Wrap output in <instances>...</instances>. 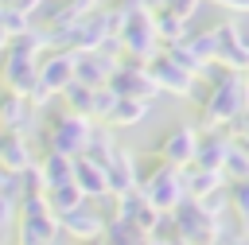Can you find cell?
Masks as SVG:
<instances>
[{
    "mask_svg": "<svg viewBox=\"0 0 249 245\" xmlns=\"http://www.w3.org/2000/svg\"><path fill=\"white\" fill-rule=\"evenodd\" d=\"M249 113V86L241 74H226L218 86H206V101L198 105V121L195 128L206 136V132H218V128H233L241 117Z\"/></svg>",
    "mask_w": 249,
    "mask_h": 245,
    "instance_id": "obj_1",
    "label": "cell"
},
{
    "mask_svg": "<svg viewBox=\"0 0 249 245\" xmlns=\"http://www.w3.org/2000/svg\"><path fill=\"white\" fill-rule=\"evenodd\" d=\"M140 194H144V202L156 206L160 214H175L179 202L187 198L179 167H171V163H163V159L140 163Z\"/></svg>",
    "mask_w": 249,
    "mask_h": 245,
    "instance_id": "obj_2",
    "label": "cell"
},
{
    "mask_svg": "<svg viewBox=\"0 0 249 245\" xmlns=\"http://www.w3.org/2000/svg\"><path fill=\"white\" fill-rule=\"evenodd\" d=\"M89 128H93V121H82V117H70V113H54V117L39 128L35 140L43 144V152H54V156L78 159V156H86Z\"/></svg>",
    "mask_w": 249,
    "mask_h": 245,
    "instance_id": "obj_3",
    "label": "cell"
},
{
    "mask_svg": "<svg viewBox=\"0 0 249 245\" xmlns=\"http://www.w3.org/2000/svg\"><path fill=\"white\" fill-rule=\"evenodd\" d=\"M62 233L47 194H27L19 202V222H16V245H54Z\"/></svg>",
    "mask_w": 249,
    "mask_h": 245,
    "instance_id": "obj_4",
    "label": "cell"
},
{
    "mask_svg": "<svg viewBox=\"0 0 249 245\" xmlns=\"http://www.w3.org/2000/svg\"><path fill=\"white\" fill-rule=\"evenodd\" d=\"M117 35H121V43H124V54H128V62H140V66H148V62L160 54V39H156L152 12H136V16H128V23H124Z\"/></svg>",
    "mask_w": 249,
    "mask_h": 245,
    "instance_id": "obj_5",
    "label": "cell"
},
{
    "mask_svg": "<svg viewBox=\"0 0 249 245\" xmlns=\"http://www.w3.org/2000/svg\"><path fill=\"white\" fill-rule=\"evenodd\" d=\"M105 89H113L117 97H128V101H144V105H152V101L160 97V86L152 82L148 66H140V62H124V58H121V66L113 70V78H109Z\"/></svg>",
    "mask_w": 249,
    "mask_h": 245,
    "instance_id": "obj_6",
    "label": "cell"
},
{
    "mask_svg": "<svg viewBox=\"0 0 249 245\" xmlns=\"http://www.w3.org/2000/svg\"><path fill=\"white\" fill-rule=\"evenodd\" d=\"M0 86L27 101L35 93V86H39V58L19 54V51H4V58H0Z\"/></svg>",
    "mask_w": 249,
    "mask_h": 245,
    "instance_id": "obj_7",
    "label": "cell"
},
{
    "mask_svg": "<svg viewBox=\"0 0 249 245\" xmlns=\"http://www.w3.org/2000/svg\"><path fill=\"white\" fill-rule=\"evenodd\" d=\"M198 140H202V132H198L191 121H187V124H175V128H167V132L160 136L156 159H163V163H171V167H187V163H195Z\"/></svg>",
    "mask_w": 249,
    "mask_h": 245,
    "instance_id": "obj_8",
    "label": "cell"
},
{
    "mask_svg": "<svg viewBox=\"0 0 249 245\" xmlns=\"http://www.w3.org/2000/svg\"><path fill=\"white\" fill-rule=\"evenodd\" d=\"M171 218H175V229H179V237H183L187 245H218V229H214V222L198 210V202L183 198Z\"/></svg>",
    "mask_w": 249,
    "mask_h": 245,
    "instance_id": "obj_9",
    "label": "cell"
},
{
    "mask_svg": "<svg viewBox=\"0 0 249 245\" xmlns=\"http://www.w3.org/2000/svg\"><path fill=\"white\" fill-rule=\"evenodd\" d=\"M0 132H16V136H39V121H35V109L16 97V93H0Z\"/></svg>",
    "mask_w": 249,
    "mask_h": 245,
    "instance_id": "obj_10",
    "label": "cell"
},
{
    "mask_svg": "<svg viewBox=\"0 0 249 245\" xmlns=\"http://www.w3.org/2000/svg\"><path fill=\"white\" fill-rule=\"evenodd\" d=\"M105 171H109V194L113 198H124V194L140 191V159L128 148H117Z\"/></svg>",
    "mask_w": 249,
    "mask_h": 245,
    "instance_id": "obj_11",
    "label": "cell"
},
{
    "mask_svg": "<svg viewBox=\"0 0 249 245\" xmlns=\"http://www.w3.org/2000/svg\"><path fill=\"white\" fill-rule=\"evenodd\" d=\"M39 86H47L54 97H62V89L74 86V54L66 51H47L39 58Z\"/></svg>",
    "mask_w": 249,
    "mask_h": 245,
    "instance_id": "obj_12",
    "label": "cell"
},
{
    "mask_svg": "<svg viewBox=\"0 0 249 245\" xmlns=\"http://www.w3.org/2000/svg\"><path fill=\"white\" fill-rule=\"evenodd\" d=\"M58 226H62V233L66 237H74V241H97L101 233H105V218L97 214V206L93 202H82L78 210H70V214H62L58 218Z\"/></svg>",
    "mask_w": 249,
    "mask_h": 245,
    "instance_id": "obj_13",
    "label": "cell"
},
{
    "mask_svg": "<svg viewBox=\"0 0 249 245\" xmlns=\"http://www.w3.org/2000/svg\"><path fill=\"white\" fill-rule=\"evenodd\" d=\"M218 62L233 74H245L249 70V47L241 43V27L237 23H218Z\"/></svg>",
    "mask_w": 249,
    "mask_h": 245,
    "instance_id": "obj_14",
    "label": "cell"
},
{
    "mask_svg": "<svg viewBox=\"0 0 249 245\" xmlns=\"http://www.w3.org/2000/svg\"><path fill=\"white\" fill-rule=\"evenodd\" d=\"M74 187L82 191L86 202H101V198H109V171H105L101 163L78 156V159H74Z\"/></svg>",
    "mask_w": 249,
    "mask_h": 245,
    "instance_id": "obj_15",
    "label": "cell"
},
{
    "mask_svg": "<svg viewBox=\"0 0 249 245\" xmlns=\"http://www.w3.org/2000/svg\"><path fill=\"white\" fill-rule=\"evenodd\" d=\"M148 74H152V82L160 86V93H171V97H191V89H195V78L191 74H183L175 62H167L163 54H156L152 62H148Z\"/></svg>",
    "mask_w": 249,
    "mask_h": 245,
    "instance_id": "obj_16",
    "label": "cell"
},
{
    "mask_svg": "<svg viewBox=\"0 0 249 245\" xmlns=\"http://www.w3.org/2000/svg\"><path fill=\"white\" fill-rule=\"evenodd\" d=\"M0 163H4L12 175H27V171L39 163V156H35V148H31V140H27V136L0 132Z\"/></svg>",
    "mask_w": 249,
    "mask_h": 245,
    "instance_id": "obj_17",
    "label": "cell"
},
{
    "mask_svg": "<svg viewBox=\"0 0 249 245\" xmlns=\"http://www.w3.org/2000/svg\"><path fill=\"white\" fill-rule=\"evenodd\" d=\"M113 62H105L97 51H86V54H74V82L86 86V89H105L109 78H113Z\"/></svg>",
    "mask_w": 249,
    "mask_h": 245,
    "instance_id": "obj_18",
    "label": "cell"
},
{
    "mask_svg": "<svg viewBox=\"0 0 249 245\" xmlns=\"http://www.w3.org/2000/svg\"><path fill=\"white\" fill-rule=\"evenodd\" d=\"M230 148H233V132H230V128L206 132V136L198 140V152H195V167H202V171H222V163H226Z\"/></svg>",
    "mask_w": 249,
    "mask_h": 245,
    "instance_id": "obj_19",
    "label": "cell"
},
{
    "mask_svg": "<svg viewBox=\"0 0 249 245\" xmlns=\"http://www.w3.org/2000/svg\"><path fill=\"white\" fill-rule=\"evenodd\" d=\"M179 175H183V191H187V198H191V202H198V198H206V194H214V191H226V187H230L222 171H202V167H195V163L179 167Z\"/></svg>",
    "mask_w": 249,
    "mask_h": 245,
    "instance_id": "obj_20",
    "label": "cell"
},
{
    "mask_svg": "<svg viewBox=\"0 0 249 245\" xmlns=\"http://www.w3.org/2000/svg\"><path fill=\"white\" fill-rule=\"evenodd\" d=\"M35 171H39L43 194H47V191H54V187H66V183H74V159H66V156H54V152H43V156H39V163H35Z\"/></svg>",
    "mask_w": 249,
    "mask_h": 245,
    "instance_id": "obj_21",
    "label": "cell"
},
{
    "mask_svg": "<svg viewBox=\"0 0 249 245\" xmlns=\"http://www.w3.org/2000/svg\"><path fill=\"white\" fill-rule=\"evenodd\" d=\"M152 23H156V39L167 47V43H183V39H191V23L183 19V16H175V12H167V8H160V12H152Z\"/></svg>",
    "mask_w": 249,
    "mask_h": 245,
    "instance_id": "obj_22",
    "label": "cell"
},
{
    "mask_svg": "<svg viewBox=\"0 0 249 245\" xmlns=\"http://www.w3.org/2000/svg\"><path fill=\"white\" fill-rule=\"evenodd\" d=\"M117 148H121V144H117V132H113V128H105V124H93V128H89L86 159H93V163L109 167V159H113V152H117Z\"/></svg>",
    "mask_w": 249,
    "mask_h": 245,
    "instance_id": "obj_23",
    "label": "cell"
},
{
    "mask_svg": "<svg viewBox=\"0 0 249 245\" xmlns=\"http://www.w3.org/2000/svg\"><path fill=\"white\" fill-rule=\"evenodd\" d=\"M148 109L152 105H144V101H128V97H117V105H113V113H109V121H105V128H132V124H140L144 117H148Z\"/></svg>",
    "mask_w": 249,
    "mask_h": 245,
    "instance_id": "obj_24",
    "label": "cell"
},
{
    "mask_svg": "<svg viewBox=\"0 0 249 245\" xmlns=\"http://www.w3.org/2000/svg\"><path fill=\"white\" fill-rule=\"evenodd\" d=\"M93 93L97 89H86V86H70V89H62V113H70V117H82V121H93Z\"/></svg>",
    "mask_w": 249,
    "mask_h": 245,
    "instance_id": "obj_25",
    "label": "cell"
},
{
    "mask_svg": "<svg viewBox=\"0 0 249 245\" xmlns=\"http://www.w3.org/2000/svg\"><path fill=\"white\" fill-rule=\"evenodd\" d=\"M101 245H152V237L136 229L132 222H109L101 233Z\"/></svg>",
    "mask_w": 249,
    "mask_h": 245,
    "instance_id": "obj_26",
    "label": "cell"
},
{
    "mask_svg": "<svg viewBox=\"0 0 249 245\" xmlns=\"http://www.w3.org/2000/svg\"><path fill=\"white\" fill-rule=\"evenodd\" d=\"M160 54H163L167 62H175L183 74H191V78H198V70H202V58L191 51V43H187V39H183V43H167Z\"/></svg>",
    "mask_w": 249,
    "mask_h": 245,
    "instance_id": "obj_27",
    "label": "cell"
},
{
    "mask_svg": "<svg viewBox=\"0 0 249 245\" xmlns=\"http://www.w3.org/2000/svg\"><path fill=\"white\" fill-rule=\"evenodd\" d=\"M47 202H51V210H54V218H62V214H70V210H78L86 198H82V191L74 187V183H66V187H54V191H47Z\"/></svg>",
    "mask_w": 249,
    "mask_h": 245,
    "instance_id": "obj_28",
    "label": "cell"
},
{
    "mask_svg": "<svg viewBox=\"0 0 249 245\" xmlns=\"http://www.w3.org/2000/svg\"><path fill=\"white\" fill-rule=\"evenodd\" d=\"M222 175H226V183H249V156L241 152L237 140H233V148H230V156L222 163Z\"/></svg>",
    "mask_w": 249,
    "mask_h": 245,
    "instance_id": "obj_29",
    "label": "cell"
},
{
    "mask_svg": "<svg viewBox=\"0 0 249 245\" xmlns=\"http://www.w3.org/2000/svg\"><path fill=\"white\" fill-rule=\"evenodd\" d=\"M191 51L202 58V62H218V31L206 27V31H191Z\"/></svg>",
    "mask_w": 249,
    "mask_h": 245,
    "instance_id": "obj_30",
    "label": "cell"
},
{
    "mask_svg": "<svg viewBox=\"0 0 249 245\" xmlns=\"http://www.w3.org/2000/svg\"><path fill=\"white\" fill-rule=\"evenodd\" d=\"M0 31L8 39H19L23 31H31V16H23L19 8H0Z\"/></svg>",
    "mask_w": 249,
    "mask_h": 245,
    "instance_id": "obj_31",
    "label": "cell"
},
{
    "mask_svg": "<svg viewBox=\"0 0 249 245\" xmlns=\"http://www.w3.org/2000/svg\"><path fill=\"white\" fill-rule=\"evenodd\" d=\"M230 210L249 229V183H230Z\"/></svg>",
    "mask_w": 249,
    "mask_h": 245,
    "instance_id": "obj_32",
    "label": "cell"
},
{
    "mask_svg": "<svg viewBox=\"0 0 249 245\" xmlns=\"http://www.w3.org/2000/svg\"><path fill=\"white\" fill-rule=\"evenodd\" d=\"M198 210H202L210 222H218V218L230 210V187H226V191H214V194H206V198H198Z\"/></svg>",
    "mask_w": 249,
    "mask_h": 245,
    "instance_id": "obj_33",
    "label": "cell"
},
{
    "mask_svg": "<svg viewBox=\"0 0 249 245\" xmlns=\"http://www.w3.org/2000/svg\"><path fill=\"white\" fill-rule=\"evenodd\" d=\"M16 222H19V202H12L8 194H0V237L16 233Z\"/></svg>",
    "mask_w": 249,
    "mask_h": 245,
    "instance_id": "obj_34",
    "label": "cell"
},
{
    "mask_svg": "<svg viewBox=\"0 0 249 245\" xmlns=\"http://www.w3.org/2000/svg\"><path fill=\"white\" fill-rule=\"evenodd\" d=\"M113 105H117V93L113 89H97L93 93V124H105L109 113H113Z\"/></svg>",
    "mask_w": 249,
    "mask_h": 245,
    "instance_id": "obj_35",
    "label": "cell"
},
{
    "mask_svg": "<svg viewBox=\"0 0 249 245\" xmlns=\"http://www.w3.org/2000/svg\"><path fill=\"white\" fill-rule=\"evenodd\" d=\"M202 4H206V0H163V8H167V12H175V16H183L187 23L198 16V8H202Z\"/></svg>",
    "mask_w": 249,
    "mask_h": 245,
    "instance_id": "obj_36",
    "label": "cell"
},
{
    "mask_svg": "<svg viewBox=\"0 0 249 245\" xmlns=\"http://www.w3.org/2000/svg\"><path fill=\"white\" fill-rule=\"evenodd\" d=\"M101 4H105V0H66V16H70V19H86V16H93Z\"/></svg>",
    "mask_w": 249,
    "mask_h": 245,
    "instance_id": "obj_37",
    "label": "cell"
},
{
    "mask_svg": "<svg viewBox=\"0 0 249 245\" xmlns=\"http://www.w3.org/2000/svg\"><path fill=\"white\" fill-rule=\"evenodd\" d=\"M206 4H222V8H230V12H241V16H249V0H206Z\"/></svg>",
    "mask_w": 249,
    "mask_h": 245,
    "instance_id": "obj_38",
    "label": "cell"
},
{
    "mask_svg": "<svg viewBox=\"0 0 249 245\" xmlns=\"http://www.w3.org/2000/svg\"><path fill=\"white\" fill-rule=\"evenodd\" d=\"M230 132H233V140H249V113H245V117H241V121H237Z\"/></svg>",
    "mask_w": 249,
    "mask_h": 245,
    "instance_id": "obj_39",
    "label": "cell"
},
{
    "mask_svg": "<svg viewBox=\"0 0 249 245\" xmlns=\"http://www.w3.org/2000/svg\"><path fill=\"white\" fill-rule=\"evenodd\" d=\"M8 183H12V171H8V167H4V163H0V194H4V191H8Z\"/></svg>",
    "mask_w": 249,
    "mask_h": 245,
    "instance_id": "obj_40",
    "label": "cell"
},
{
    "mask_svg": "<svg viewBox=\"0 0 249 245\" xmlns=\"http://www.w3.org/2000/svg\"><path fill=\"white\" fill-rule=\"evenodd\" d=\"M8 43H12V39H8L4 31H0V58H4V51H8Z\"/></svg>",
    "mask_w": 249,
    "mask_h": 245,
    "instance_id": "obj_41",
    "label": "cell"
},
{
    "mask_svg": "<svg viewBox=\"0 0 249 245\" xmlns=\"http://www.w3.org/2000/svg\"><path fill=\"white\" fill-rule=\"evenodd\" d=\"M237 144H241V152H245V156H249V140H237Z\"/></svg>",
    "mask_w": 249,
    "mask_h": 245,
    "instance_id": "obj_42",
    "label": "cell"
},
{
    "mask_svg": "<svg viewBox=\"0 0 249 245\" xmlns=\"http://www.w3.org/2000/svg\"><path fill=\"white\" fill-rule=\"evenodd\" d=\"M241 78H245V86H249V70H245V74H241Z\"/></svg>",
    "mask_w": 249,
    "mask_h": 245,
    "instance_id": "obj_43",
    "label": "cell"
},
{
    "mask_svg": "<svg viewBox=\"0 0 249 245\" xmlns=\"http://www.w3.org/2000/svg\"><path fill=\"white\" fill-rule=\"evenodd\" d=\"M89 245H101V237H97V241H89Z\"/></svg>",
    "mask_w": 249,
    "mask_h": 245,
    "instance_id": "obj_44",
    "label": "cell"
},
{
    "mask_svg": "<svg viewBox=\"0 0 249 245\" xmlns=\"http://www.w3.org/2000/svg\"><path fill=\"white\" fill-rule=\"evenodd\" d=\"M54 245H58V241H54Z\"/></svg>",
    "mask_w": 249,
    "mask_h": 245,
    "instance_id": "obj_45",
    "label": "cell"
}]
</instances>
